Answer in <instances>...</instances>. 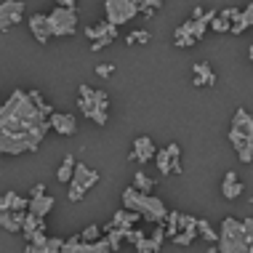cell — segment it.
<instances>
[{"mask_svg":"<svg viewBox=\"0 0 253 253\" xmlns=\"http://www.w3.org/2000/svg\"><path fill=\"white\" fill-rule=\"evenodd\" d=\"M48 131V115H43L32 91L16 88L0 104V155L35 152Z\"/></svg>","mask_w":253,"mask_h":253,"instance_id":"obj_1","label":"cell"},{"mask_svg":"<svg viewBox=\"0 0 253 253\" xmlns=\"http://www.w3.org/2000/svg\"><path fill=\"white\" fill-rule=\"evenodd\" d=\"M123 205H126V211H133V213H139L144 221H152V224H163L168 216V208L160 197L144 195L133 187L123 189Z\"/></svg>","mask_w":253,"mask_h":253,"instance_id":"obj_2","label":"cell"},{"mask_svg":"<svg viewBox=\"0 0 253 253\" xmlns=\"http://www.w3.org/2000/svg\"><path fill=\"white\" fill-rule=\"evenodd\" d=\"M229 141L235 147L240 163H253V115L248 109H235V118H232V128H229Z\"/></svg>","mask_w":253,"mask_h":253,"instance_id":"obj_3","label":"cell"},{"mask_svg":"<svg viewBox=\"0 0 253 253\" xmlns=\"http://www.w3.org/2000/svg\"><path fill=\"white\" fill-rule=\"evenodd\" d=\"M78 109L85 115L91 123H96V126H107L109 120V99L104 91H96V88L80 83L78 88Z\"/></svg>","mask_w":253,"mask_h":253,"instance_id":"obj_4","label":"cell"},{"mask_svg":"<svg viewBox=\"0 0 253 253\" xmlns=\"http://www.w3.org/2000/svg\"><path fill=\"white\" fill-rule=\"evenodd\" d=\"M218 253H248V237L240 218L227 216L218 227Z\"/></svg>","mask_w":253,"mask_h":253,"instance_id":"obj_5","label":"cell"},{"mask_svg":"<svg viewBox=\"0 0 253 253\" xmlns=\"http://www.w3.org/2000/svg\"><path fill=\"white\" fill-rule=\"evenodd\" d=\"M99 170L88 168L85 163H75V173H72V181H70V192H67V197H70L72 203L83 200L88 189H93L99 184Z\"/></svg>","mask_w":253,"mask_h":253,"instance_id":"obj_6","label":"cell"},{"mask_svg":"<svg viewBox=\"0 0 253 253\" xmlns=\"http://www.w3.org/2000/svg\"><path fill=\"white\" fill-rule=\"evenodd\" d=\"M45 22H48L51 38H70L78 32V11L75 8H53L51 13H45Z\"/></svg>","mask_w":253,"mask_h":253,"instance_id":"obj_7","label":"cell"},{"mask_svg":"<svg viewBox=\"0 0 253 253\" xmlns=\"http://www.w3.org/2000/svg\"><path fill=\"white\" fill-rule=\"evenodd\" d=\"M104 13L109 24L120 27L139 16V3L136 0H104Z\"/></svg>","mask_w":253,"mask_h":253,"instance_id":"obj_8","label":"cell"},{"mask_svg":"<svg viewBox=\"0 0 253 253\" xmlns=\"http://www.w3.org/2000/svg\"><path fill=\"white\" fill-rule=\"evenodd\" d=\"M59 253H112V248H109L107 237H101L96 243H85V240H80V235H75L70 240H64Z\"/></svg>","mask_w":253,"mask_h":253,"instance_id":"obj_9","label":"cell"},{"mask_svg":"<svg viewBox=\"0 0 253 253\" xmlns=\"http://www.w3.org/2000/svg\"><path fill=\"white\" fill-rule=\"evenodd\" d=\"M45 189V184H35L32 187V195H30V208H27V213H32V216H40V218H45L53 211V205H56V200H53L51 195H45L43 192Z\"/></svg>","mask_w":253,"mask_h":253,"instance_id":"obj_10","label":"cell"},{"mask_svg":"<svg viewBox=\"0 0 253 253\" xmlns=\"http://www.w3.org/2000/svg\"><path fill=\"white\" fill-rule=\"evenodd\" d=\"M24 16V3L22 0H3L0 3V32L11 30L13 24H19Z\"/></svg>","mask_w":253,"mask_h":253,"instance_id":"obj_11","label":"cell"},{"mask_svg":"<svg viewBox=\"0 0 253 253\" xmlns=\"http://www.w3.org/2000/svg\"><path fill=\"white\" fill-rule=\"evenodd\" d=\"M51 131H56L59 136H75L78 133V118L70 112H53L48 118Z\"/></svg>","mask_w":253,"mask_h":253,"instance_id":"obj_12","label":"cell"},{"mask_svg":"<svg viewBox=\"0 0 253 253\" xmlns=\"http://www.w3.org/2000/svg\"><path fill=\"white\" fill-rule=\"evenodd\" d=\"M22 235L27 237V243H43L45 240V218L27 213L22 224Z\"/></svg>","mask_w":253,"mask_h":253,"instance_id":"obj_13","label":"cell"},{"mask_svg":"<svg viewBox=\"0 0 253 253\" xmlns=\"http://www.w3.org/2000/svg\"><path fill=\"white\" fill-rule=\"evenodd\" d=\"M155 152H157L155 141L149 139V136H139V139L133 141V149H131V155H128V157H131L133 163H139V166H147V163L155 157Z\"/></svg>","mask_w":253,"mask_h":253,"instance_id":"obj_14","label":"cell"},{"mask_svg":"<svg viewBox=\"0 0 253 253\" xmlns=\"http://www.w3.org/2000/svg\"><path fill=\"white\" fill-rule=\"evenodd\" d=\"M216 83V72L208 61H197L192 67V85L195 88H203V85H213Z\"/></svg>","mask_w":253,"mask_h":253,"instance_id":"obj_15","label":"cell"},{"mask_svg":"<svg viewBox=\"0 0 253 253\" xmlns=\"http://www.w3.org/2000/svg\"><path fill=\"white\" fill-rule=\"evenodd\" d=\"M248 27H253V0L248 5H245L243 11H237V16L232 19V27H229V32L232 35H243Z\"/></svg>","mask_w":253,"mask_h":253,"instance_id":"obj_16","label":"cell"},{"mask_svg":"<svg viewBox=\"0 0 253 253\" xmlns=\"http://www.w3.org/2000/svg\"><path fill=\"white\" fill-rule=\"evenodd\" d=\"M118 35H120V32H118V27H115V24H109L107 19H104V22H99V24H93V27H88V30H85V38H88V40H101V38H107V40H118Z\"/></svg>","mask_w":253,"mask_h":253,"instance_id":"obj_17","label":"cell"},{"mask_svg":"<svg viewBox=\"0 0 253 253\" xmlns=\"http://www.w3.org/2000/svg\"><path fill=\"white\" fill-rule=\"evenodd\" d=\"M30 30L32 35H35L38 43H48L51 40V30H48V22H45V13H32L30 16Z\"/></svg>","mask_w":253,"mask_h":253,"instance_id":"obj_18","label":"cell"},{"mask_svg":"<svg viewBox=\"0 0 253 253\" xmlns=\"http://www.w3.org/2000/svg\"><path fill=\"white\" fill-rule=\"evenodd\" d=\"M24 216H27V211L24 213H16V211H0V229H5V232H22V224H24Z\"/></svg>","mask_w":253,"mask_h":253,"instance_id":"obj_19","label":"cell"},{"mask_svg":"<svg viewBox=\"0 0 253 253\" xmlns=\"http://www.w3.org/2000/svg\"><path fill=\"white\" fill-rule=\"evenodd\" d=\"M243 181L237 179V173L235 170H229L227 176H224V181H221V195L227 197V200H235V197H240L243 195Z\"/></svg>","mask_w":253,"mask_h":253,"instance_id":"obj_20","label":"cell"},{"mask_svg":"<svg viewBox=\"0 0 253 253\" xmlns=\"http://www.w3.org/2000/svg\"><path fill=\"white\" fill-rule=\"evenodd\" d=\"M64 240L61 237H45L43 243H27L24 253H59Z\"/></svg>","mask_w":253,"mask_h":253,"instance_id":"obj_21","label":"cell"},{"mask_svg":"<svg viewBox=\"0 0 253 253\" xmlns=\"http://www.w3.org/2000/svg\"><path fill=\"white\" fill-rule=\"evenodd\" d=\"M197 40L192 38V30H189V22H184L179 30L173 32V45H179V48H189V45H195Z\"/></svg>","mask_w":253,"mask_h":253,"instance_id":"obj_22","label":"cell"},{"mask_svg":"<svg viewBox=\"0 0 253 253\" xmlns=\"http://www.w3.org/2000/svg\"><path fill=\"white\" fill-rule=\"evenodd\" d=\"M72 173H75V157L72 155H64V163H61L59 170H56V179L61 184H70L72 181Z\"/></svg>","mask_w":253,"mask_h":253,"instance_id":"obj_23","label":"cell"},{"mask_svg":"<svg viewBox=\"0 0 253 253\" xmlns=\"http://www.w3.org/2000/svg\"><path fill=\"white\" fill-rule=\"evenodd\" d=\"M197 235H200L205 243H211V245L218 243V232H216L213 227H211V224L205 221V218H197Z\"/></svg>","mask_w":253,"mask_h":253,"instance_id":"obj_24","label":"cell"},{"mask_svg":"<svg viewBox=\"0 0 253 253\" xmlns=\"http://www.w3.org/2000/svg\"><path fill=\"white\" fill-rule=\"evenodd\" d=\"M179 232H184V235H189L195 240L197 237V218L189 216V213H181L179 216Z\"/></svg>","mask_w":253,"mask_h":253,"instance_id":"obj_25","label":"cell"},{"mask_svg":"<svg viewBox=\"0 0 253 253\" xmlns=\"http://www.w3.org/2000/svg\"><path fill=\"white\" fill-rule=\"evenodd\" d=\"M179 216H181L179 211H168L166 221H163V224H166V227H163V229H166V237H170V240L179 235Z\"/></svg>","mask_w":253,"mask_h":253,"instance_id":"obj_26","label":"cell"},{"mask_svg":"<svg viewBox=\"0 0 253 253\" xmlns=\"http://www.w3.org/2000/svg\"><path fill=\"white\" fill-rule=\"evenodd\" d=\"M131 187H133V189H139V192H144V195H149V189L155 187V179H149L144 170H136V176H133V184H131Z\"/></svg>","mask_w":253,"mask_h":253,"instance_id":"obj_27","label":"cell"},{"mask_svg":"<svg viewBox=\"0 0 253 253\" xmlns=\"http://www.w3.org/2000/svg\"><path fill=\"white\" fill-rule=\"evenodd\" d=\"M168 155H170V173L179 176L181 173V147L179 144H168Z\"/></svg>","mask_w":253,"mask_h":253,"instance_id":"obj_28","label":"cell"},{"mask_svg":"<svg viewBox=\"0 0 253 253\" xmlns=\"http://www.w3.org/2000/svg\"><path fill=\"white\" fill-rule=\"evenodd\" d=\"M155 160H157V168H160L163 176L170 173V155H168V147H163L160 152H155Z\"/></svg>","mask_w":253,"mask_h":253,"instance_id":"obj_29","label":"cell"},{"mask_svg":"<svg viewBox=\"0 0 253 253\" xmlns=\"http://www.w3.org/2000/svg\"><path fill=\"white\" fill-rule=\"evenodd\" d=\"M80 240H85V243H96V240H101V227H99V224H91V227H85L83 232H80Z\"/></svg>","mask_w":253,"mask_h":253,"instance_id":"obj_30","label":"cell"},{"mask_svg":"<svg viewBox=\"0 0 253 253\" xmlns=\"http://www.w3.org/2000/svg\"><path fill=\"white\" fill-rule=\"evenodd\" d=\"M163 240H166V229H163V224H157L155 227V232L149 235V243H152V248L160 253V248H163Z\"/></svg>","mask_w":253,"mask_h":253,"instance_id":"obj_31","label":"cell"},{"mask_svg":"<svg viewBox=\"0 0 253 253\" xmlns=\"http://www.w3.org/2000/svg\"><path fill=\"white\" fill-rule=\"evenodd\" d=\"M149 40H152V35H149L147 30H136V32H131V35L126 38V43H128V45H133V43H144V45H147Z\"/></svg>","mask_w":253,"mask_h":253,"instance_id":"obj_32","label":"cell"},{"mask_svg":"<svg viewBox=\"0 0 253 253\" xmlns=\"http://www.w3.org/2000/svg\"><path fill=\"white\" fill-rule=\"evenodd\" d=\"M245 237H248V253H253V218H243Z\"/></svg>","mask_w":253,"mask_h":253,"instance_id":"obj_33","label":"cell"},{"mask_svg":"<svg viewBox=\"0 0 253 253\" xmlns=\"http://www.w3.org/2000/svg\"><path fill=\"white\" fill-rule=\"evenodd\" d=\"M211 27H213L216 32H229V27H232V22H227V19H221V16H216L213 22H211Z\"/></svg>","mask_w":253,"mask_h":253,"instance_id":"obj_34","label":"cell"},{"mask_svg":"<svg viewBox=\"0 0 253 253\" xmlns=\"http://www.w3.org/2000/svg\"><path fill=\"white\" fill-rule=\"evenodd\" d=\"M141 8L157 11V8H163V0H141V3H139V11H141Z\"/></svg>","mask_w":253,"mask_h":253,"instance_id":"obj_35","label":"cell"},{"mask_svg":"<svg viewBox=\"0 0 253 253\" xmlns=\"http://www.w3.org/2000/svg\"><path fill=\"white\" fill-rule=\"evenodd\" d=\"M112 70H115L112 64H99V67H96V75H99V78H109V75H112Z\"/></svg>","mask_w":253,"mask_h":253,"instance_id":"obj_36","label":"cell"},{"mask_svg":"<svg viewBox=\"0 0 253 253\" xmlns=\"http://www.w3.org/2000/svg\"><path fill=\"white\" fill-rule=\"evenodd\" d=\"M237 11H240V8H224V11H218V16L227 19V22H232V19L237 16Z\"/></svg>","mask_w":253,"mask_h":253,"instance_id":"obj_37","label":"cell"},{"mask_svg":"<svg viewBox=\"0 0 253 253\" xmlns=\"http://www.w3.org/2000/svg\"><path fill=\"white\" fill-rule=\"evenodd\" d=\"M173 243H176V245H192V237L184 235V232H179V235L173 237Z\"/></svg>","mask_w":253,"mask_h":253,"instance_id":"obj_38","label":"cell"},{"mask_svg":"<svg viewBox=\"0 0 253 253\" xmlns=\"http://www.w3.org/2000/svg\"><path fill=\"white\" fill-rule=\"evenodd\" d=\"M109 43H112V40H107V38L93 40V43H91V51H101V48H104V45H109Z\"/></svg>","mask_w":253,"mask_h":253,"instance_id":"obj_39","label":"cell"},{"mask_svg":"<svg viewBox=\"0 0 253 253\" xmlns=\"http://www.w3.org/2000/svg\"><path fill=\"white\" fill-rule=\"evenodd\" d=\"M56 5H59V8H75L78 0H56Z\"/></svg>","mask_w":253,"mask_h":253,"instance_id":"obj_40","label":"cell"},{"mask_svg":"<svg viewBox=\"0 0 253 253\" xmlns=\"http://www.w3.org/2000/svg\"><path fill=\"white\" fill-rule=\"evenodd\" d=\"M203 13H205V11H203V8H200V5H197V8H195V11H192V19H200V16H203Z\"/></svg>","mask_w":253,"mask_h":253,"instance_id":"obj_41","label":"cell"},{"mask_svg":"<svg viewBox=\"0 0 253 253\" xmlns=\"http://www.w3.org/2000/svg\"><path fill=\"white\" fill-rule=\"evenodd\" d=\"M205 253H218V248H216V245H211V248L205 251Z\"/></svg>","mask_w":253,"mask_h":253,"instance_id":"obj_42","label":"cell"}]
</instances>
